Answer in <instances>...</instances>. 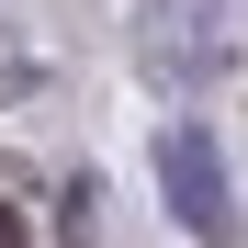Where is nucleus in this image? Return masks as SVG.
<instances>
[{"label":"nucleus","instance_id":"1","mask_svg":"<svg viewBox=\"0 0 248 248\" xmlns=\"http://www.w3.org/2000/svg\"><path fill=\"white\" fill-rule=\"evenodd\" d=\"M158 192H170V215H181L203 248L237 237V192H226V158H215L203 124H170V136H158Z\"/></svg>","mask_w":248,"mask_h":248},{"label":"nucleus","instance_id":"2","mask_svg":"<svg viewBox=\"0 0 248 248\" xmlns=\"http://www.w3.org/2000/svg\"><path fill=\"white\" fill-rule=\"evenodd\" d=\"M0 248H23V215H12V203H0Z\"/></svg>","mask_w":248,"mask_h":248}]
</instances>
